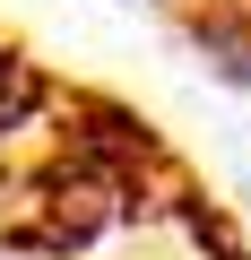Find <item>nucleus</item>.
Wrapping results in <instances>:
<instances>
[{
  "instance_id": "1",
  "label": "nucleus",
  "mask_w": 251,
  "mask_h": 260,
  "mask_svg": "<svg viewBox=\"0 0 251 260\" xmlns=\"http://www.w3.org/2000/svg\"><path fill=\"white\" fill-rule=\"evenodd\" d=\"M26 95H35V78H26V52H18V44H0V130L26 113Z\"/></svg>"
}]
</instances>
